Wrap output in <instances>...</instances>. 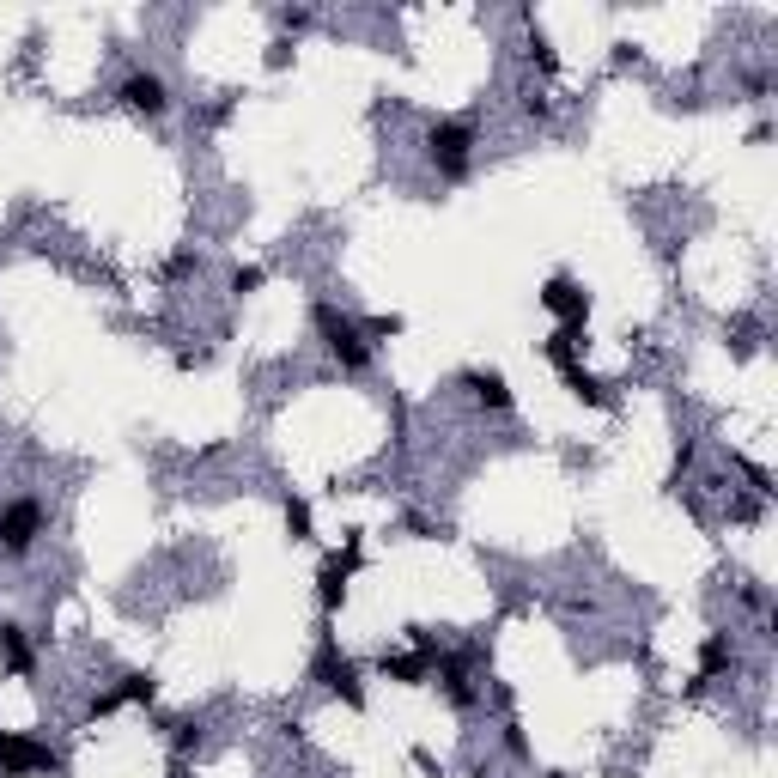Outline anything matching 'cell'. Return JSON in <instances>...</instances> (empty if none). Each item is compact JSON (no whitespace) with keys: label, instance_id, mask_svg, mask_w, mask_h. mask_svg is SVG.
<instances>
[{"label":"cell","instance_id":"obj_1","mask_svg":"<svg viewBox=\"0 0 778 778\" xmlns=\"http://www.w3.org/2000/svg\"><path fill=\"white\" fill-rule=\"evenodd\" d=\"M475 146H481V128H475L469 116H438V122L426 128V159H432V171H438L444 183H462V177H469Z\"/></svg>","mask_w":778,"mask_h":778},{"label":"cell","instance_id":"obj_2","mask_svg":"<svg viewBox=\"0 0 778 778\" xmlns=\"http://www.w3.org/2000/svg\"><path fill=\"white\" fill-rule=\"evenodd\" d=\"M310 329H317V341L329 347V359L341 365V371H371V341H365V329L347 317V310H335V304H310Z\"/></svg>","mask_w":778,"mask_h":778},{"label":"cell","instance_id":"obj_3","mask_svg":"<svg viewBox=\"0 0 778 778\" xmlns=\"http://www.w3.org/2000/svg\"><path fill=\"white\" fill-rule=\"evenodd\" d=\"M43 529H49V511H43L37 493L7 499V505H0V560H25V554L37 548Z\"/></svg>","mask_w":778,"mask_h":778},{"label":"cell","instance_id":"obj_4","mask_svg":"<svg viewBox=\"0 0 778 778\" xmlns=\"http://www.w3.org/2000/svg\"><path fill=\"white\" fill-rule=\"evenodd\" d=\"M310 681H317V687H329V693L341 699V706L365 712L359 669H353V657H341V645H335V639H323V645H317V657H310Z\"/></svg>","mask_w":778,"mask_h":778},{"label":"cell","instance_id":"obj_5","mask_svg":"<svg viewBox=\"0 0 778 778\" xmlns=\"http://www.w3.org/2000/svg\"><path fill=\"white\" fill-rule=\"evenodd\" d=\"M0 772L7 778H37V772H61V754L37 736H19V730H0Z\"/></svg>","mask_w":778,"mask_h":778},{"label":"cell","instance_id":"obj_6","mask_svg":"<svg viewBox=\"0 0 778 778\" xmlns=\"http://www.w3.org/2000/svg\"><path fill=\"white\" fill-rule=\"evenodd\" d=\"M541 304H548L554 317H560L566 335H584V323H590V292H584L572 274H554L548 286H541Z\"/></svg>","mask_w":778,"mask_h":778},{"label":"cell","instance_id":"obj_7","mask_svg":"<svg viewBox=\"0 0 778 778\" xmlns=\"http://www.w3.org/2000/svg\"><path fill=\"white\" fill-rule=\"evenodd\" d=\"M353 572H359V529L347 535V548L329 554L323 572H317V602H323V614H341V602H347V578H353Z\"/></svg>","mask_w":778,"mask_h":778},{"label":"cell","instance_id":"obj_8","mask_svg":"<svg viewBox=\"0 0 778 778\" xmlns=\"http://www.w3.org/2000/svg\"><path fill=\"white\" fill-rule=\"evenodd\" d=\"M116 98H122V110H134V116H165V110H171V86L159 80V73H128V80L116 86Z\"/></svg>","mask_w":778,"mask_h":778},{"label":"cell","instance_id":"obj_9","mask_svg":"<svg viewBox=\"0 0 778 778\" xmlns=\"http://www.w3.org/2000/svg\"><path fill=\"white\" fill-rule=\"evenodd\" d=\"M438 687H444V699L456 712H475L481 706V687H475V675H469V657H438Z\"/></svg>","mask_w":778,"mask_h":778},{"label":"cell","instance_id":"obj_10","mask_svg":"<svg viewBox=\"0 0 778 778\" xmlns=\"http://www.w3.org/2000/svg\"><path fill=\"white\" fill-rule=\"evenodd\" d=\"M462 383H469V396H475L487 414H511V402H517V396H511V383H505L499 371H481V365H475Z\"/></svg>","mask_w":778,"mask_h":778},{"label":"cell","instance_id":"obj_11","mask_svg":"<svg viewBox=\"0 0 778 778\" xmlns=\"http://www.w3.org/2000/svg\"><path fill=\"white\" fill-rule=\"evenodd\" d=\"M0 663H7L13 675H31V669H37V651H31V633L19 627V620H0Z\"/></svg>","mask_w":778,"mask_h":778},{"label":"cell","instance_id":"obj_12","mask_svg":"<svg viewBox=\"0 0 778 778\" xmlns=\"http://www.w3.org/2000/svg\"><path fill=\"white\" fill-rule=\"evenodd\" d=\"M377 675H383V681H402V687H420V681L432 675V663H426L420 651H383V657H377Z\"/></svg>","mask_w":778,"mask_h":778},{"label":"cell","instance_id":"obj_13","mask_svg":"<svg viewBox=\"0 0 778 778\" xmlns=\"http://www.w3.org/2000/svg\"><path fill=\"white\" fill-rule=\"evenodd\" d=\"M560 377H566V389H572V396H578V402H590V408H614V396H608V383H602V377H590L584 365H566Z\"/></svg>","mask_w":778,"mask_h":778},{"label":"cell","instance_id":"obj_14","mask_svg":"<svg viewBox=\"0 0 778 778\" xmlns=\"http://www.w3.org/2000/svg\"><path fill=\"white\" fill-rule=\"evenodd\" d=\"M724 669H736V645H730V633H712L706 645H699V681H712Z\"/></svg>","mask_w":778,"mask_h":778},{"label":"cell","instance_id":"obj_15","mask_svg":"<svg viewBox=\"0 0 778 778\" xmlns=\"http://www.w3.org/2000/svg\"><path fill=\"white\" fill-rule=\"evenodd\" d=\"M541 353H548V365H554V371H566V365H578V335L554 329L548 341H541Z\"/></svg>","mask_w":778,"mask_h":778},{"label":"cell","instance_id":"obj_16","mask_svg":"<svg viewBox=\"0 0 778 778\" xmlns=\"http://www.w3.org/2000/svg\"><path fill=\"white\" fill-rule=\"evenodd\" d=\"M122 699H134V706H152V699H159V681H152L146 669H134V675H122V687H116Z\"/></svg>","mask_w":778,"mask_h":778},{"label":"cell","instance_id":"obj_17","mask_svg":"<svg viewBox=\"0 0 778 778\" xmlns=\"http://www.w3.org/2000/svg\"><path fill=\"white\" fill-rule=\"evenodd\" d=\"M171 730V748L177 754H195L201 748V718H177V724H165Z\"/></svg>","mask_w":778,"mask_h":778},{"label":"cell","instance_id":"obj_18","mask_svg":"<svg viewBox=\"0 0 778 778\" xmlns=\"http://www.w3.org/2000/svg\"><path fill=\"white\" fill-rule=\"evenodd\" d=\"M523 25H529V55H535L541 67H548V73H554V67H560V55H554V43H548V31H541L535 19H523Z\"/></svg>","mask_w":778,"mask_h":778},{"label":"cell","instance_id":"obj_19","mask_svg":"<svg viewBox=\"0 0 778 778\" xmlns=\"http://www.w3.org/2000/svg\"><path fill=\"white\" fill-rule=\"evenodd\" d=\"M286 529H292V541H310V505L292 493H286Z\"/></svg>","mask_w":778,"mask_h":778},{"label":"cell","instance_id":"obj_20","mask_svg":"<svg viewBox=\"0 0 778 778\" xmlns=\"http://www.w3.org/2000/svg\"><path fill=\"white\" fill-rule=\"evenodd\" d=\"M262 268H231V298H250V292H262Z\"/></svg>","mask_w":778,"mask_h":778},{"label":"cell","instance_id":"obj_21","mask_svg":"<svg viewBox=\"0 0 778 778\" xmlns=\"http://www.w3.org/2000/svg\"><path fill=\"white\" fill-rule=\"evenodd\" d=\"M499 742H505V754H511V760H529V742H523V724H511V718H505V724H499Z\"/></svg>","mask_w":778,"mask_h":778},{"label":"cell","instance_id":"obj_22","mask_svg":"<svg viewBox=\"0 0 778 778\" xmlns=\"http://www.w3.org/2000/svg\"><path fill=\"white\" fill-rule=\"evenodd\" d=\"M359 329H365V341H389V335H402V317H365Z\"/></svg>","mask_w":778,"mask_h":778},{"label":"cell","instance_id":"obj_23","mask_svg":"<svg viewBox=\"0 0 778 778\" xmlns=\"http://www.w3.org/2000/svg\"><path fill=\"white\" fill-rule=\"evenodd\" d=\"M116 706H122V693H98V699H92V706H86V718H110Z\"/></svg>","mask_w":778,"mask_h":778},{"label":"cell","instance_id":"obj_24","mask_svg":"<svg viewBox=\"0 0 778 778\" xmlns=\"http://www.w3.org/2000/svg\"><path fill=\"white\" fill-rule=\"evenodd\" d=\"M523 116H535V122H548V116H554V104H548V98H535V92H529V98H523Z\"/></svg>","mask_w":778,"mask_h":778},{"label":"cell","instance_id":"obj_25","mask_svg":"<svg viewBox=\"0 0 778 778\" xmlns=\"http://www.w3.org/2000/svg\"><path fill=\"white\" fill-rule=\"evenodd\" d=\"M286 61H292V43H286V37H274V43H268V67H286Z\"/></svg>","mask_w":778,"mask_h":778},{"label":"cell","instance_id":"obj_26","mask_svg":"<svg viewBox=\"0 0 778 778\" xmlns=\"http://www.w3.org/2000/svg\"><path fill=\"white\" fill-rule=\"evenodd\" d=\"M195 268H201V256H195V250H177V256H171V274H195Z\"/></svg>","mask_w":778,"mask_h":778},{"label":"cell","instance_id":"obj_27","mask_svg":"<svg viewBox=\"0 0 778 778\" xmlns=\"http://www.w3.org/2000/svg\"><path fill=\"white\" fill-rule=\"evenodd\" d=\"M280 25H286V31H304V25H310V13H304V7H292V13H280Z\"/></svg>","mask_w":778,"mask_h":778}]
</instances>
